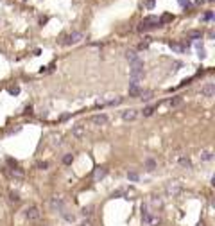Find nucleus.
<instances>
[{
	"label": "nucleus",
	"mask_w": 215,
	"mask_h": 226,
	"mask_svg": "<svg viewBox=\"0 0 215 226\" xmlns=\"http://www.w3.org/2000/svg\"><path fill=\"white\" fill-rule=\"evenodd\" d=\"M203 34H201V31H190L188 32V38H201Z\"/></svg>",
	"instance_id": "bb28decb"
},
{
	"label": "nucleus",
	"mask_w": 215,
	"mask_h": 226,
	"mask_svg": "<svg viewBox=\"0 0 215 226\" xmlns=\"http://www.w3.org/2000/svg\"><path fill=\"white\" fill-rule=\"evenodd\" d=\"M92 210H93V207H84L81 214H82L84 217H90V215H92Z\"/></svg>",
	"instance_id": "393cba45"
},
{
	"label": "nucleus",
	"mask_w": 215,
	"mask_h": 226,
	"mask_svg": "<svg viewBox=\"0 0 215 226\" xmlns=\"http://www.w3.org/2000/svg\"><path fill=\"white\" fill-rule=\"evenodd\" d=\"M47 167H49V162H39L38 163V169H41V171H45Z\"/></svg>",
	"instance_id": "7c9ffc66"
},
{
	"label": "nucleus",
	"mask_w": 215,
	"mask_h": 226,
	"mask_svg": "<svg viewBox=\"0 0 215 226\" xmlns=\"http://www.w3.org/2000/svg\"><path fill=\"white\" fill-rule=\"evenodd\" d=\"M129 74H131V77L133 79H140V77H143V61L142 59H136V61H133L131 63V70H129Z\"/></svg>",
	"instance_id": "f257e3e1"
},
{
	"label": "nucleus",
	"mask_w": 215,
	"mask_h": 226,
	"mask_svg": "<svg viewBox=\"0 0 215 226\" xmlns=\"http://www.w3.org/2000/svg\"><path fill=\"white\" fill-rule=\"evenodd\" d=\"M168 45H170V49L176 50V52H183V50H185V47H181V45H178V43H172V41H170Z\"/></svg>",
	"instance_id": "5701e85b"
},
{
	"label": "nucleus",
	"mask_w": 215,
	"mask_h": 226,
	"mask_svg": "<svg viewBox=\"0 0 215 226\" xmlns=\"http://www.w3.org/2000/svg\"><path fill=\"white\" fill-rule=\"evenodd\" d=\"M127 179H129V181H138V179H140V174L138 172H127Z\"/></svg>",
	"instance_id": "6ab92c4d"
},
{
	"label": "nucleus",
	"mask_w": 215,
	"mask_h": 226,
	"mask_svg": "<svg viewBox=\"0 0 215 226\" xmlns=\"http://www.w3.org/2000/svg\"><path fill=\"white\" fill-rule=\"evenodd\" d=\"M197 226H204V224H203V222H199V224H197Z\"/></svg>",
	"instance_id": "c9c22d12"
},
{
	"label": "nucleus",
	"mask_w": 215,
	"mask_h": 226,
	"mask_svg": "<svg viewBox=\"0 0 215 226\" xmlns=\"http://www.w3.org/2000/svg\"><path fill=\"white\" fill-rule=\"evenodd\" d=\"M201 95H203V97H208V99L213 97V95H215V84H213V83L204 84V86L201 88Z\"/></svg>",
	"instance_id": "423d86ee"
},
{
	"label": "nucleus",
	"mask_w": 215,
	"mask_h": 226,
	"mask_svg": "<svg viewBox=\"0 0 215 226\" xmlns=\"http://www.w3.org/2000/svg\"><path fill=\"white\" fill-rule=\"evenodd\" d=\"M84 38V34L82 32H72V34H68V36H63V45H74V43H79L81 40Z\"/></svg>",
	"instance_id": "7ed1b4c3"
},
{
	"label": "nucleus",
	"mask_w": 215,
	"mask_h": 226,
	"mask_svg": "<svg viewBox=\"0 0 215 226\" xmlns=\"http://www.w3.org/2000/svg\"><path fill=\"white\" fill-rule=\"evenodd\" d=\"M81 226H93V221H92V219L88 217V219H84V221L81 222Z\"/></svg>",
	"instance_id": "c756f323"
},
{
	"label": "nucleus",
	"mask_w": 215,
	"mask_h": 226,
	"mask_svg": "<svg viewBox=\"0 0 215 226\" xmlns=\"http://www.w3.org/2000/svg\"><path fill=\"white\" fill-rule=\"evenodd\" d=\"M90 122H92L93 126H106V124H108V117L102 115V113H99V115H93V117L90 119Z\"/></svg>",
	"instance_id": "0eeeda50"
},
{
	"label": "nucleus",
	"mask_w": 215,
	"mask_h": 226,
	"mask_svg": "<svg viewBox=\"0 0 215 226\" xmlns=\"http://www.w3.org/2000/svg\"><path fill=\"white\" fill-rule=\"evenodd\" d=\"M153 203H154V205H161V201H160L158 197H154V199H153Z\"/></svg>",
	"instance_id": "72a5a7b5"
},
{
	"label": "nucleus",
	"mask_w": 215,
	"mask_h": 226,
	"mask_svg": "<svg viewBox=\"0 0 215 226\" xmlns=\"http://www.w3.org/2000/svg\"><path fill=\"white\" fill-rule=\"evenodd\" d=\"M140 94H142V88H140L138 81L133 79L131 83H129V97H138Z\"/></svg>",
	"instance_id": "39448f33"
},
{
	"label": "nucleus",
	"mask_w": 215,
	"mask_h": 226,
	"mask_svg": "<svg viewBox=\"0 0 215 226\" xmlns=\"http://www.w3.org/2000/svg\"><path fill=\"white\" fill-rule=\"evenodd\" d=\"M149 217H150V214L147 212V207H145V205H142V219L147 222V221H149Z\"/></svg>",
	"instance_id": "4be33fe9"
},
{
	"label": "nucleus",
	"mask_w": 215,
	"mask_h": 226,
	"mask_svg": "<svg viewBox=\"0 0 215 226\" xmlns=\"http://www.w3.org/2000/svg\"><path fill=\"white\" fill-rule=\"evenodd\" d=\"M9 199H11L13 203H20V196H18L16 192H9Z\"/></svg>",
	"instance_id": "a878e982"
},
{
	"label": "nucleus",
	"mask_w": 215,
	"mask_h": 226,
	"mask_svg": "<svg viewBox=\"0 0 215 226\" xmlns=\"http://www.w3.org/2000/svg\"><path fill=\"white\" fill-rule=\"evenodd\" d=\"M6 172H7V171H6ZM7 174H9L11 178H14V179H24V171H20V169H16V167L11 169V172H7Z\"/></svg>",
	"instance_id": "ddd939ff"
},
{
	"label": "nucleus",
	"mask_w": 215,
	"mask_h": 226,
	"mask_svg": "<svg viewBox=\"0 0 215 226\" xmlns=\"http://www.w3.org/2000/svg\"><path fill=\"white\" fill-rule=\"evenodd\" d=\"M111 197H127V192L125 190H115V192H111Z\"/></svg>",
	"instance_id": "412c9836"
},
{
	"label": "nucleus",
	"mask_w": 215,
	"mask_h": 226,
	"mask_svg": "<svg viewBox=\"0 0 215 226\" xmlns=\"http://www.w3.org/2000/svg\"><path fill=\"white\" fill-rule=\"evenodd\" d=\"M145 169L147 171H154L156 169V162L153 160V158H147V160H145Z\"/></svg>",
	"instance_id": "f3484780"
},
{
	"label": "nucleus",
	"mask_w": 215,
	"mask_h": 226,
	"mask_svg": "<svg viewBox=\"0 0 215 226\" xmlns=\"http://www.w3.org/2000/svg\"><path fill=\"white\" fill-rule=\"evenodd\" d=\"M72 160H74V154H64V156H63V163H64V165L72 163Z\"/></svg>",
	"instance_id": "b1692460"
},
{
	"label": "nucleus",
	"mask_w": 215,
	"mask_h": 226,
	"mask_svg": "<svg viewBox=\"0 0 215 226\" xmlns=\"http://www.w3.org/2000/svg\"><path fill=\"white\" fill-rule=\"evenodd\" d=\"M140 95H142V99H143V101H149L150 97H153V94H150V92H142Z\"/></svg>",
	"instance_id": "c85d7f7f"
},
{
	"label": "nucleus",
	"mask_w": 215,
	"mask_h": 226,
	"mask_svg": "<svg viewBox=\"0 0 215 226\" xmlns=\"http://www.w3.org/2000/svg\"><path fill=\"white\" fill-rule=\"evenodd\" d=\"M136 115H138V113H136V109H135V108L122 111V119H124V120H135V119H136Z\"/></svg>",
	"instance_id": "1a4fd4ad"
},
{
	"label": "nucleus",
	"mask_w": 215,
	"mask_h": 226,
	"mask_svg": "<svg viewBox=\"0 0 215 226\" xmlns=\"http://www.w3.org/2000/svg\"><path fill=\"white\" fill-rule=\"evenodd\" d=\"M106 167H95V171H93V179L95 181H99V179H102L104 176H106Z\"/></svg>",
	"instance_id": "f8f14e48"
},
{
	"label": "nucleus",
	"mask_w": 215,
	"mask_h": 226,
	"mask_svg": "<svg viewBox=\"0 0 215 226\" xmlns=\"http://www.w3.org/2000/svg\"><path fill=\"white\" fill-rule=\"evenodd\" d=\"M25 217H27L29 221H39V219H41V212H39L38 207H29V208L25 210Z\"/></svg>",
	"instance_id": "20e7f679"
},
{
	"label": "nucleus",
	"mask_w": 215,
	"mask_h": 226,
	"mask_svg": "<svg viewBox=\"0 0 215 226\" xmlns=\"http://www.w3.org/2000/svg\"><path fill=\"white\" fill-rule=\"evenodd\" d=\"M178 165L181 167V169H192V162H190V158H186V156H179L178 158Z\"/></svg>",
	"instance_id": "9d476101"
},
{
	"label": "nucleus",
	"mask_w": 215,
	"mask_h": 226,
	"mask_svg": "<svg viewBox=\"0 0 215 226\" xmlns=\"http://www.w3.org/2000/svg\"><path fill=\"white\" fill-rule=\"evenodd\" d=\"M72 135H74V138H82L84 135H86V129H84V126H82V124H77V126H74V127H72Z\"/></svg>",
	"instance_id": "6e6552de"
},
{
	"label": "nucleus",
	"mask_w": 215,
	"mask_h": 226,
	"mask_svg": "<svg viewBox=\"0 0 215 226\" xmlns=\"http://www.w3.org/2000/svg\"><path fill=\"white\" fill-rule=\"evenodd\" d=\"M9 94H11V95H18V94H20V88H18V86H11V88H9Z\"/></svg>",
	"instance_id": "cd10ccee"
},
{
	"label": "nucleus",
	"mask_w": 215,
	"mask_h": 226,
	"mask_svg": "<svg viewBox=\"0 0 215 226\" xmlns=\"http://www.w3.org/2000/svg\"><path fill=\"white\" fill-rule=\"evenodd\" d=\"M211 18H213V13H206L204 14V20H211Z\"/></svg>",
	"instance_id": "473e14b6"
},
{
	"label": "nucleus",
	"mask_w": 215,
	"mask_h": 226,
	"mask_svg": "<svg viewBox=\"0 0 215 226\" xmlns=\"http://www.w3.org/2000/svg\"><path fill=\"white\" fill-rule=\"evenodd\" d=\"M179 4L181 6H188V0H179Z\"/></svg>",
	"instance_id": "f704fd0d"
},
{
	"label": "nucleus",
	"mask_w": 215,
	"mask_h": 226,
	"mask_svg": "<svg viewBox=\"0 0 215 226\" xmlns=\"http://www.w3.org/2000/svg\"><path fill=\"white\" fill-rule=\"evenodd\" d=\"M153 6H154V0H145V7H149V9H150Z\"/></svg>",
	"instance_id": "2f4dec72"
},
{
	"label": "nucleus",
	"mask_w": 215,
	"mask_h": 226,
	"mask_svg": "<svg viewBox=\"0 0 215 226\" xmlns=\"http://www.w3.org/2000/svg\"><path fill=\"white\" fill-rule=\"evenodd\" d=\"M52 208H56L57 212H63L64 210V199L63 197H54L52 199Z\"/></svg>",
	"instance_id": "9b49d317"
},
{
	"label": "nucleus",
	"mask_w": 215,
	"mask_h": 226,
	"mask_svg": "<svg viewBox=\"0 0 215 226\" xmlns=\"http://www.w3.org/2000/svg\"><path fill=\"white\" fill-rule=\"evenodd\" d=\"M172 20H174V16H172V14H163L161 18H160V25H163V24H168V22H172Z\"/></svg>",
	"instance_id": "a211bd4d"
},
{
	"label": "nucleus",
	"mask_w": 215,
	"mask_h": 226,
	"mask_svg": "<svg viewBox=\"0 0 215 226\" xmlns=\"http://www.w3.org/2000/svg\"><path fill=\"white\" fill-rule=\"evenodd\" d=\"M125 58H127V61H129V63H133V61L140 59V58H138V54H136L135 50H127V52H125Z\"/></svg>",
	"instance_id": "2eb2a0df"
},
{
	"label": "nucleus",
	"mask_w": 215,
	"mask_h": 226,
	"mask_svg": "<svg viewBox=\"0 0 215 226\" xmlns=\"http://www.w3.org/2000/svg\"><path fill=\"white\" fill-rule=\"evenodd\" d=\"M199 158L203 162H210V160H213V153L210 151V149H206V151H203L201 154H199Z\"/></svg>",
	"instance_id": "4468645a"
},
{
	"label": "nucleus",
	"mask_w": 215,
	"mask_h": 226,
	"mask_svg": "<svg viewBox=\"0 0 215 226\" xmlns=\"http://www.w3.org/2000/svg\"><path fill=\"white\" fill-rule=\"evenodd\" d=\"M168 104H170L172 108H178V106L183 104V99H181V97H172V99L168 101Z\"/></svg>",
	"instance_id": "dca6fc26"
},
{
	"label": "nucleus",
	"mask_w": 215,
	"mask_h": 226,
	"mask_svg": "<svg viewBox=\"0 0 215 226\" xmlns=\"http://www.w3.org/2000/svg\"><path fill=\"white\" fill-rule=\"evenodd\" d=\"M154 109H156V106H147L145 109H143V117H150L154 113Z\"/></svg>",
	"instance_id": "aec40b11"
},
{
	"label": "nucleus",
	"mask_w": 215,
	"mask_h": 226,
	"mask_svg": "<svg viewBox=\"0 0 215 226\" xmlns=\"http://www.w3.org/2000/svg\"><path fill=\"white\" fill-rule=\"evenodd\" d=\"M165 192H167V196H170V197H178V196L183 192V185H181L179 181H170V183H167Z\"/></svg>",
	"instance_id": "f03ea898"
}]
</instances>
